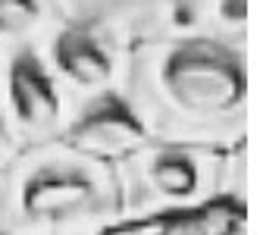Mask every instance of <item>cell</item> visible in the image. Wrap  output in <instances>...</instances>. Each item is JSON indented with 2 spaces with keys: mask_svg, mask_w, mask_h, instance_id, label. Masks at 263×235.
<instances>
[{
  "mask_svg": "<svg viewBox=\"0 0 263 235\" xmlns=\"http://www.w3.org/2000/svg\"><path fill=\"white\" fill-rule=\"evenodd\" d=\"M122 104L147 138L216 151L251 141V53L204 35H154L128 47Z\"/></svg>",
  "mask_w": 263,
  "mask_h": 235,
  "instance_id": "6da1fadb",
  "label": "cell"
},
{
  "mask_svg": "<svg viewBox=\"0 0 263 235\" xmlns=\"http://www.w3.org/2000/svg\"><path fill=\"white\" fill-rule=\"evenodd\" d=\"M122 229L116 163L47 141L0 160V235H110Z\"/></svg>",
  "mask_w": 263,
  "mask_h": 235,
  "instance_id": "7a4b0ae2",
  "label": "cell"
},
{
  "mask_svg": "<svg viewBox=\"0 0 263 235\" xmlns=\"http://www.w3.org/2000/svg\"><path fill=\"white\" fill-rule=\"evenodd\" d=\"M229 151L144 138L122 160H116L122 185V226L166 223L226 201Z\"/></svg>",
  "mask_w": 263,
  "mask_h": 235,
  "instance_id": "3957f363",
  "label": "cell"
},
{
  "mask_svg": "<svg viewBox=\"0 0 263 235\" xmlns=\"http://www.w3.org/2000/svg\"><path fill=\"white\" fill-rule=\"evenodd\" d=\"M128 47L132 41L107 22L63 16L38 44V53L79 116L122 91Z\"/></svg>",
  "mask_w": 263,
  "mask_h": 235,
  "instance_id": "277c9868",
  "label": "cell"
},
{
  "mask_svg": "<svg viewBox=\"0 0 263 235\" xmlns=\"http://www.w3.org/2000/svg\"><path fill=\"white\" fill-rule=\"evenodd\" d=\"M0 107L13 151L60 141L76 119V107L38 47H19L0 57Z\"/></svg>",
  "mask_w": 263,
  "mask_h": 235,
  "instance_id": "5b68a950",
  "label": "cell"
},
{
  "mask_svg": "<svg viewBox=\"0 0 263 235\" xmlns=\"http://www.w3.org/2000/svg\"><path fill=\"white\" fill-rule=\"evenodd\" d=\"M63 138L88 154H97V157L116 163L132 148H138L147 135L135 122V116L128 113V107L122 104V97L116 94V97H107L101 104H91L88 110H82Z\"/></svg>",
  "mask_w": 263,
  "mask_h": 235,
  "instance_id": "8992f818",
  "label": "cell"
},
{
  "mask_svg": "<svg viewBox=\"0 0 263 235\" xmlns=\"http://www.w3.org/2000/svg\"><path fill=\"white\" fill-rule=\"evenodd\" d=\"M166 35H204L251 53V0H182Z\"/></svg>",
  "mask_w": 263,
  "mask_h": 235,
  "instance_id": "52a82bcc",
  "label": "cell"
},
{
  "mask_svg": "<svg viewBox=\"0 0 263 235\" xmlns=\"http://www.w3.org/2000/svg\"><path fill=\"white\" fill-rule=\"evenodd\" d=\"M66 16L94 19L119 28L128 41L166 35L170 16L182 0H60Z\"/></svg>",
  "mask_w": 263,
  "mask_h": 235,
  "instance_id": "ba28073f",
  "label": "cell"
},
{
  "mask_svg": "<svg viewBox=\"0 0 263 235\" xmlns=\"http://www.w3.org/2000/svg\"><path fill=\"white\" fill-rule=\"evenodd\" d=\"M63 16L60 0H0V57L38 47Z\"/></svg>",
  "mask_w": 263,
  "mask_h": 235,
  "instance_id": "9c48e42d",
  "label": "cell"
},
{
  "mask_svg": "<svg viewBox=\"0 0 263 235\" xmlns=\"http://www.w3.org/2000/svg\"><path fill=\"white\" fill-rule=\"evenodd\" d=\"M110 235H160V232H157V226H122Z\"/></svg>",
  "mask_w": 263,
  "mask_h": 235,
  "instance_id": "30bf717a",
  "label": "cell"
},
{
  "mask_svg": "<svg viewBox=\"0 0 263 235\" xmlns=\"http://www.w3.org/2000/svg\"><path fill=\"white\" fill-rule=\"evenodd\" d=\"M13 154L10 148V138H7V129H4V107H0V160H7Z\"/></svg>",
  "mask_w": 263,
  "mask_h": 235,
  "instance_id": "8fae6325",
  "label": "cell"
}]
</instances>
